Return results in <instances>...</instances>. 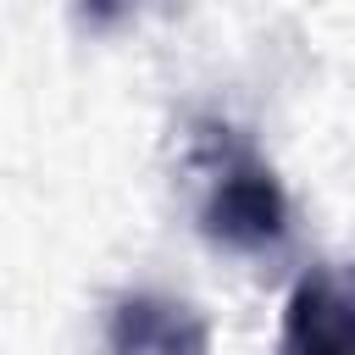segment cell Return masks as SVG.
Instances as JSON below:
<instances>
[{
    "label": "cell",
    "mask_w": 355,
    "mask_h": 355,
    "mask_svg": "<svg viewBox=\"0 0 355 355\" xmlns=\"http://www.w3.org/2000/svg\"><path fill=\"white\" fill-rule=\"evenodd\" d=\"M189 166L200 178V233L233 255H272L288 239V194L283 178L272 172V161L233 128V122H194L189 133Z\"/></svg>",
    "instance_id": "cell-1"
},
{
    "label": "cell",
    "mask_w": 355,
    "mask_h": 355,
    "mask_svg": "<svg viewBox=\"0 0 355 355\" xmlns=\"http://www.w3.org/2000/svg\"><path fill=\"white\" fill-rule=\"evenodd\" d=\"M277 355H355V261L300 272L283 305Z\"/></svg>",
    "instance_id": "cell-2"
},
{
    "label": "cell",
    "mask_w": 355,
    "mask_h": 355,
    "mask_svg": "<svg viewBox=\"0 0 355 355\" xmlns=\"http://www.w3.org/2000/svg\"><path fill=\"white\" fill-rule=\"evenodd\" d=\"M105 355H211V327L178 294L128 288L105 305Z\"/></svg>",
    "instance_id": "cell-3"
},
{
    "label": "cell",
    "mask_w": 355,
    "mask_h": 355,
    "mask_svg": "<svg viewBox=\"0 0 355 355\" xmlns=\"http://www.w3.org/2000/svg\"><path fill=\"white\" fill-rule=\"evenodd\" d=\"M72 6H78V22L94 28V33H111V28H122L128 17L144 11V0H72Z\"/></svg>",
    "instance_id": "cell-4"
}]
</instances>
